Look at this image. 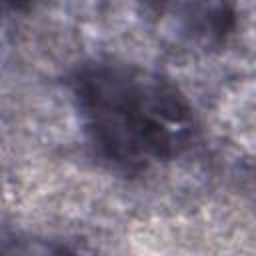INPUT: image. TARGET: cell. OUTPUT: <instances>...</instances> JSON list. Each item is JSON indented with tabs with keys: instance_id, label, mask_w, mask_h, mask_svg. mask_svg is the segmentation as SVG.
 <instances>
[{
	"instance_id": "1",
	"label": "cell",
	"mask_w": 256,
	"mask_h": 256,
	"mask_svg": "<svg viewBox=\"0 0 256 256\" xmlns=\"http://www.w3.org/2000/svg\"><path fill=\"white\" fill-rule=\"evenodd\" d=\"M70 94L94 154L138 176L180 158L198 126L186 94L162 72L120 58H94L70 76Z\"/></svg>"
},
{
	"instance_id": "2",
	"label": "cell",
	"mask_w": 256,
	"mask_h": 256,
	"mask_svg": "<svg viewBox=\"0 0 256 256\" xmlns=\"http://www.w3.org/2000/svg\"><path fill=\"white\" fill-rule=\"evenodd\" d=\"M158 24L176 42L192 48H216L234 28V14L228 4H160Z\"/></svg>"
},
{
	"instance_id": "3",
	"label": "cell",
	"mask_w": 256,
	"mask_h": 256,
	"mask_svg": "<svg viewBox=\"0 0 256 256\" xmlns=\"http://www.w3.org/2000/svg\"><path fill=\"white\" fill-rule=\"evenodd\" d=\"M4 256H78L76 252L68 250L66 246L60 244H50V242H20L10 246Z\"/></svg>"
},
{
	"instance_id": "4",
	"label": "cell",
	"mask_w": 256,
	"mask_h": 256,
	"mask_svg": "<svg viewBox=\"0 0 256 256\" xmlns=\"http://www.w3.org/2000/svg\"><path fill=\"white\" fill-rule=\"evenodd\" d=\"M6 8H10V6H4V4H0V16H2V12H4Z\"/></svg>"
}]
</instances>
